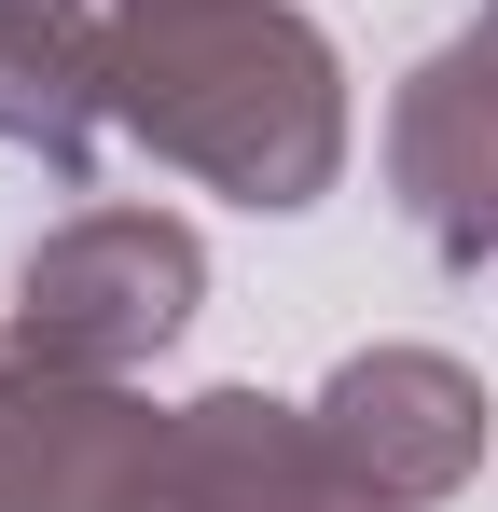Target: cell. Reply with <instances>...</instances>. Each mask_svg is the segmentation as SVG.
Wrapping results in <instances>:
<instances>
[{
    "mask_svg": "<svg viewBox=\"0 0 498 512\" xmlns=\"http://www.w3.org/2000/svg\"><path fill=\"white\" fill-rule=\"evenodd\" d=\"M166 416L180 402H139L125 374L28 346L0 305V512H153Z\"/></svg>",
    "mask_w": 498,
    "mask_h": 512,
    "instance_id": "3957f363",
    "label": "cell"
},
{
    "mask_svg": "<svg viewBox=\"0 0 498 512\" xmlns=\"http://www.w3.org/2000/svg\"><path fill=\"white\" fill-rule=\"evenodd\" d=\"M111 139V14L97 0H0V153L83 180Z\"/></svg>",
    "mask_w": 498,
    "mask_h": 512,
    "instance_id": "52a82bcc",
    "label": "cell"
},
{
    "mask_svg": "<svg viewBox=\"0 0 498 512\" xmlns=\"http://www.w3.org/2000/svg\"><path fill=\"white\" fill-rule=\"evenodd\" d=\"M208 305V236L180 208H83L56 236H28L14 263V333L83 360V374H139L194 333Z\"/></svg>",
    "mask_w": 498,
    "mask_h": 512,
    "instance_id": "7a4b0ae2",
    "label": "cell"
},
{
    "mask_svg": "<svg viewBox=\"0 0 498 512\" xmlns=\"http://www.w3.org/2000/svg\"><path fill=\"white\" fill-rule=\"evenodd\" d=\"M388 194L457 277L498 263V0L402 70V97H388Z\"/></svg>",
    "mask_w": 498,
    "mask_h": 512,
    "instance_id": "277c9868",
    "label": "cell"
},
{
    "mask_svg": "<svg viewBox=\"0 0 498 512\" xmlns=\"http://www.w3.org/2000/svg\"><path fill=\"white\" fill-rule=\"evenodd\" d=\"M111 125L236 208H319L346 180V56L291 0L111 14Z\"/></svg>",
    "mask_w": 498,
    "mask_h": 512,
    "instance_id": "6da1fadb",
    "label": "cell"
},
{
    "mask_svg": "<svg viewBox=\"0 0 498 512\" xmlns=\"http://www.w3.org/2000/svg\"><path fill=\"white\" fill-rule=\"evenodd\" d=\"M319 429L388 512H429L485 471V374L443 346H360V360H332Z\"/></svg>",
    "mask_w": 498,
    "mask_h": 512,
    "instance_id": "5b68a950",
    "label": "cell"
},
{
    "mask_svg": "<svg viewBox=\"0 0 498 512\" xmlns=\"http://www.w3.org/2000/svg\"><path fill=\"white\" fill-rule=\"evenodd\" d=\"M111 14H180V0H111Z\"/></svg>",
    "mask_w": 498,
    "mask_h": 512,
    "instance_id": "ba28073f",
    "label": "cell"
},
{
    "mask_svg": "<svg viewBox=\"0 0 498 512\" xmlns=\"http://www.w3.org/2000/svg\"><path fill=\"white\" fill-rule=\"evenodd\" d=\"M153 512H388V499L332 457L319 402H277V388H194V402L166 416Z\"/></svg>",
    "mask_w": 498,
    "mask_h": 512,
    "instance_id": "8992f818",
    "label": "cell"
}]
</instances>
